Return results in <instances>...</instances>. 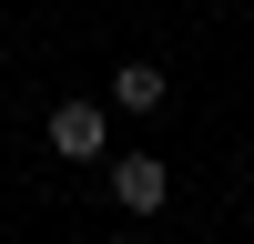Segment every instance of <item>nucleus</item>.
<instances>
[{
  "mask_svg": "<svg viewBox=\"0 0 254 244\" xmlns=\"http://www.w3.org/2000/svg\"><path fill=\"white\" fill-rule=\"evenodd\" d=\"M102 142H112V112H92V102H61L51 112V153L61 163H92Z\"/></svg>",
  "mask_w": 254,
  "mask_h": 244,
  "instance_id": "f03ea898",
  "label": "nucleus"
},
{
  "mask_svg": "<svg viewBox=\"0 0 254 244\" xmlns=\"http://www.w3.org/2000/svg\"><path fill=\"white\" fill-rule=\"evenodd\" d=\"M112 102H122V112H153V102H163V71H153V61H122V71H112Z\"/></svg>",
  "mask_w": 254,
  "mask_h": 244,
  "instance_id": "7ed1b4c3",
  "label": "nucleus"
},
{
  "mask_svg": "<svg viewBox=\"0 0 254 244\" xmlns=\"http://www.w3.org/2000/svg\"><path fill=\"white\" fill-rule=\"evenodd\" d=\"M112 203H122V214H163V203H173L163 153H122V163H112Z\"/></svg>",
  "mask_w": 254,
  "mask_h": 244,
  "instance_id": "f257e3e1",
  "label": "nucleus"
}]
</instances>
